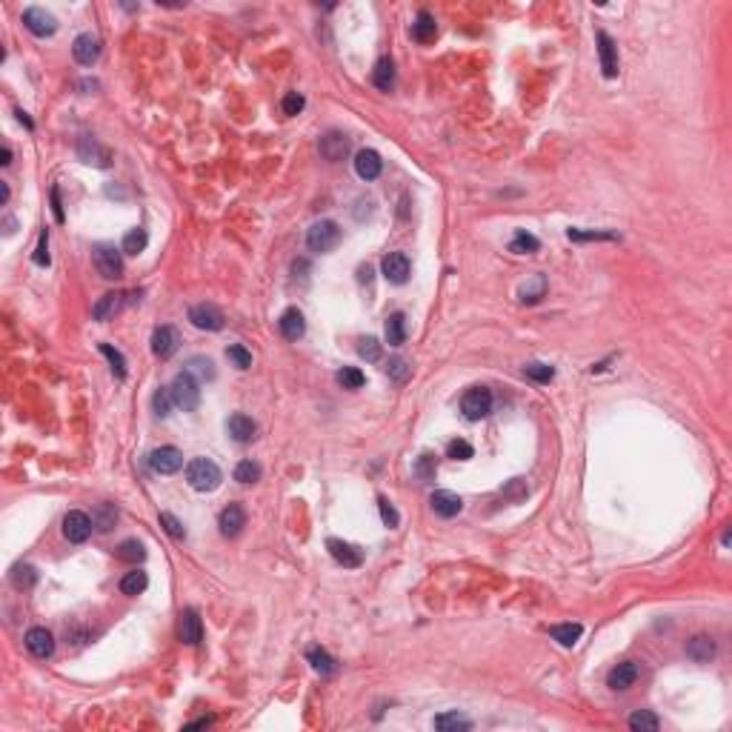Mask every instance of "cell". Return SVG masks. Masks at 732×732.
<instances>
[{
  "label": "cell",
  "instance_id": "obj_32",
  "mask_svg": "<svg viewBox=\"0 0 732 732\" xmlns=\"http://www.w3.org/2000/svg\"><path fill=\"white\" fill-rule=\"evenodd\" d=\"M435 729H441V732H466V729H472V721L463 718L461 713H443V715L435 718Z\"/></svg>",
  "mask_w": 732,
  "mask_h": 732
},
{
  "label": "cell",
  "instance_id": "obj_48",
  "mask_svg": "<svg viewBox=\"0 0 732 732\" xmlns=\"http://www.w3.org/2000/svg\"><path fill=\"white\" fill-rule=\"evenodd\" d=\"M226 358L238 366V369H249L252 366V352L246 349V346H241V343H232V346H226Z\"/></svg>",
  "mask_w": 732,
  "mask_h": 732
},
{
  "label": "cell",
  "instance_id": "obj_47",
  "mask_svg": "<svg viewBox=\"0 0 732 732\" xmlns=\"http://www.w3.org/2000/svg\"><path fill=\"white\" fill-rule=\"evenodd\" d=\"M117 555H121L124 561H132V563H137V561H144V558H146V550H144V544H140L137 538H129V541H124V544H121V550H117Z\"/></svg>",
  "mask_w": 732,
  "mask_h": 732
},
{
  "label": "cell",
  "instance_id": "obj_37",
  "mask_svg": "<svg viewBox=\"0 0 732 732\" xmlns=\"http://www.w3.org/2000/svg\"><path fill=\"white\" fill-rule=\"evenodd\" d=\"M183 372H189L195 381H212V377H215V364L209 358H189Z\"/></svg>",
  "mask_w": 732,
  "mask_h": 732
},
{
  "label": "cell",
  "instance_id": "obj_39",
  "mask_svg": "<svg viewBox=\"0 0 732 732\" xmlns=\"http://www.w3.org/2000/svg\"><path fill=\"white\" fill-rule=\"evenodd\" d=\"M658 726H661V721L649 710H638V713L629 715V729H635V732H655Z\"/></svg>",
  "mask_w": 732,
  "mask_h": 732
},
{
  "label": "cell",
  "instance_id": "obj_8",
  "mask_svg": "<svg viewBox=\"0 0 732 732\" xmlns=\"http://www.w3.org/2000/svg\"><path fill=\"white\" fill-rule=\"evenodd\" d=\"M94 524H92V518L80 509H72V512H66L63 518V535L66 541H72V544H83V541L92 535Z\"/></svg>",
  "mask_w": 732,
  "mask_h": 732
},
{
  "label": "cell",
  "instance_id": "obj_34",
  "mask_svg": "<svg viewBox=\"0 0 732 732\" xmlns=\"http://www.w3.org/2000/svg\"><path fill=\"white\" fill-rule=\"evenodd\" d=\"M114 521H117V509L112 504H98V507H94L92 524H94V529H98V532H109L114 527Z\"/></svg>",
  "mask_w": 732,
  "mask_h": 732
},
{
  "label": "cell",
  "instance_id": "obj_13",
  "mask_svg": "<svg viewBox=\"0 0 732 732\" xmlns=\"http://www.w3.org/2000/svg\"><path fill=\"white\" fill-rule=\"evenodd\" d=\"M180 346V335H178V329L175 326H158L155 329V335H152V352L158 358H172L175 352Z\"/></svg>",
  "mask_w": 732,
  "mask_h": 732
},
{
  "label": "cell",
  "instance_id": "obj_15",
  "mask_svg": "<svg viewBox=\"0 0 732 732\" xmlns=\"http://www.w3.org/2000/svg\"><path fill=\"white\" fill-rule=\"evenodd\" d=\"M72 55L80 66H92L94 60L101 58V37L98 35H92V32H83L75 37L72 43Z\"/></svg>",
  "mask_w": 732,
  "mask_h": 732
},
{
  "label": "cell",
  "instance_id": "obj_38",
  "mask_svg": "<svg viewBox=\"0 0 732 732\" xmlns=\"http://www.w3.org/2000/svg\"><path fill=\"white\" fill-rule=\"evenodd\" d=\"M146 244H149L146 229H140V226H137V229H129V232H126V238H124V246H121V249H124L126 255H140V252L146 249Z\"/></svg>",
  "mask_w": 732,
  "mask_h": 732
},
{
  "label": "cell",
  "instance_id": "obj_43",
  "mask_svg": "<svg viewBox=\"0 0 732 732\" xmlns=\"http://www.w3.org/2000/svg\"><path fill=\"white\" fill-rule=\"evenodd\" d=\"M152 407H155V415H158V418H169V409L175 407L172 392H169L167 386L155 389V395H152Z\"/></svg>",
  "mask_w": 732,
  "mask_h": 732
},
{
  "label": "cell",
  "instance_id": "obj_59",
  "mask_svg": "<svg viewBox=\"0 0 732 732\" xmlns=\"http://www.w3.org/2000/svg\"><path fill=\"white\" fill-rule=\"evenodd\" d=\"M6 201H9V186L0 183V203H6Z\"/></svg>",
  "mask_w": 732,
  "mask_h": 732
},
{
  "label": "cell",
  "instance_id": "obj_41",
  "mask_svg": "<svg viewBox=\"0 0 732 732\" xmlns=\"http://www.w3.org/2000/svg\"><path fill=\"white\" fill-rule=\"evenodd\" d=\"M544 292H547V278L535 275L532 283H524V287H521V300L524 303H535V300L544 298Z\"/></svg>",
  "mask_w": 732,
  "mask_h": 732
},
{
  "label": "cell",
  "instance_id": "obj_16",
  "mask_svg": "<svg viewBox=\"0 0 732 732\" xmlns=\"http://www.w3.org/2000/svg\"><path fill=\"white\" fill-rule=\"evenodd\" d=\"M218 527H221V535L223 538H238L246 527V512L241 504H229L221 515H218Z\"/></svg>",
  "mask_w": 732,
  "mask_h": 732
},
{
  "label": "cell",
  "instance_id": "obj_7",
  "mask_svg": "<svg viewBox=\"0 0 732 732\" xmlns=\"http://www.w3.org/2000/svg\"><path fill=\"white\" fill-rule=\"evenodd\" d=\"M149 469L158 472V475H175V472L183 466V455L175 446H160V450L149 452Z\"/></svg>",
  "mask_w": 732,
  "mask_h": 732
},
{
  "label": "cell",
  "instance_id": "obj_57",
  "mask_svg": "<svg viewBox=\"0 0 732 732\" xmlns=\"http://www.w3.org/2000/svg\"><path fill=\"white\" fill-rule=\"evenodd\" d=\"M52 209H55V221H63V206H60V189L52 186Z\"/></svg>",
  "mask_w": 732,
  "mask_h": 732
},
{
  "label": "cell",
  "instance_id": "obj_51",
  "mask_svg": "<svg viewBox=\"0 0 732 732\" xmlns=\"http://www.w3.org/2000/svg\"><path fill=\"white\" fill-rule=\"evenodd\" d=\"M472 455H475V450H472V443H466V441H452L446 446V458H452V461H469Z\"/></svg>",
  "mask_w": 732,
  "mask_h": 732
},
{
  "label": "cell",
  "instance_id": "obj_28",
  "mask_svg": "<svg viewBox=\"0 0 732 732\" xmlns=\"http://www.w3.org/2000/svg\"><path fill=\"white\" fill-rule=\"evenodd\" d=\"M306 658H309V664H312V670L315 672H321V675H335V658L329 655L326 649H321V647H309V652H306Z\"/></svg>",
  "mask_w": 732,
  "mask_h": 732
},
{
  "label": "cell",
  "instance_id": "obj_14",
  "mask_svg": "<svg viewBox=\"0 0 732 732\" xmlns=\"http://www.w3.org/2000/svg\"><path fill=\"white\" fill-rule=\"evenodd\" d=\"M178 635H180V641L189 644V647H198L203 641V624H201V615H198L195 609H183L180 612Z\"/></svg>",
  "mask_w": 732,
  "mask_h": 732
},
{
  "label": "cell",
  "instance_id": "obj_11",
  "mask_svg": "<svg viewBox=\"0 0 732 732\" xmlns=\"http://www.w3.org/2000/svg\"><path fill=\"white\" fill-rule=\"evenodd\" d=\"M598 40V58H601V72L604 78H618V46L604 29L595 35Z\"/></svg>",
  "mask_w": 732,
  "mask_h": 732
},
{
  "label": "cell",
  "instance_id": "obj_26",
  "mask_svg": "<svg viewBox=\"0 0 732 732\" xmlns=\"http://www.w3.org/2000/svg\"><path fill=\"white\" fill-rule=\"evenodd\" d=\"M278 326H280V335L287 338V341H298V338H303V332H306L303 315H300V309H295V306H289V309L280 315Z\"/></svg>",
  "mask_w": 732,
  "mask_h": 732
},
{
  "label": "cell",
  "instance_id": "obj_33",
  "mask_svg": "<svg viewBox=\"0 0 732 732\" xmlns=\"http://www.w3.org/2000/svg\"><path fill=\"white\" fill-rule=\"evenodd\" d=\"M80 158L86 160V163H98V167H109V155H106V149H101V144L94 137H83L80 140Z\"/></svg>",
  "mask_w": 732,
  "mask_h": 732
},
{
  "label": "cell",
  "instance_id": "obj_46",
  "mask_svg": "<svg viewBox=\"0 0 732 732\" xmlns=\"http://www.w3.org/2000/svg\"><path fill=\"white\" fill-rule=\"evenodd\" d=\"M524 375L529 377V381H535V384H550L552 377H555V369L550 364H527L524 366Z\"/></svg>",
  "mask_w": 732,
  "mask_h": 732
},
{
  "label": "cell",
  "instance_id": "obj_19",
  "mask_svg": "<svg viewBox=\"0 0 732 732\" xmlns=\"http://www.w3.org/2000/svg\"><path fill=\"white\" fill-rule=\"evenodd\" d=\"M226 429H229L232 441L249 443V441H255V435H257V423H255L249 415H244V412H235V415H229V420H226Z\"/></svg>",
  "mask_w": 732,
  "mask_h": 732
},
{
  "label": "cell",
  "instance_id": "obj_42",
  "mask_svg": "<svg viewBox=\"0 0 732 732\" xmlns=\"http://www.w3.org/2000/svg\"><path fill=\"white\" fill-rule=\"evenodd\" d=\"M338 384H341L343 389H361V386L366 384V375H364L361 369H355V366H343V369L338 372Z\"/></svg>",
  "mask_w": 732,
  "mask_h": 732
},
{
  "label": "cell",
  "instance_id": "obj_17",
  "mask_svg": "<svg viewBox=\"0 0 732 732\" xmlns=\"http://www.w3.org/2000/svg\"><path fill=\"white\" fill-rule=\"evenodd\" d=\"M381 269H384V278H386L389 283L400 287V283H407V280H409V257H407L404 252H389V255L384 257Z\"/></svg>",
  "mask_w": 732,
  "mask_h": 732
},
{
  "label": "cell",
  "instance_id": "obj_23",
  "mask_svg": "<svg viewBox=\"0 0 732 732\" xmlns=\"http://www.w3.org/2000/svg\"><path fill=\"white\" fill-rule=\"evenodd\" d=\"M409 35H412V40L420 43V46L432 43V40L438 37V23H435V17H432L429 12H418V17H415V23H412Z\"/></svg>",
  "mask_w": 732,
  "mask_h": 732
},
{
  "label": "cell",
  "instance_id": "obj_55",
  "mask_svg": "<svg viewBox=\"0 0 732 732\" xmlns=\"http://www.w3.org/2000/svg\"><path fill=\"white\" fill-rule=\"evenodd\" d=\"M377 507H381V518H384V524H386L389 529H395V527L400 524V515L395 512V507H392V504L384 498V495H381V498H377Z\"/></svg>",
  "mask_w": 732,
  "mask_h": 732
},
{
  "label": "cell",
  "instance_id": "obj_30",
  "mask_svg": "<svg viewBox=\"0 0 732 732\" xmlns=\"http://www.w3.org/2000/svg\"><path fill=\"white\" fill-rule=\"evenodd\" d=\"M550 635H552V638H555L561 647H575L578 638L584 635V627H581V624H555V627L550 629Z\"/></svg>",
  "mask_w": 732,
  "mask_h": 732
},
{
  "label": "cell",
  "instance_id": "obj_12",
  "mask_svg": "<svg viewBox=\"0 0 732 732\" xmlns=\"http://www.w3.org/2000/svg\"><path fill=\"white\" fill-rule=\"evenodd\" d=\"M349 155V137L338 129H329L323 137H321V158L329 160V163H338Z\"/></svg>",
  "mask_w": 732,
  "mask_h": 732
},
{
  "label": "cell",
  "instance_id": "obj_56",
  "mask_svg": "<svg viewBox=\"0 0 732 732\" xmlns=\"http://www.w3.org/2000/svg\"><path fill=\"white\" fill-rule=\"evenodd\" d=\"M35 264H37V266H49V235H46V232H40V238H37Z\"/></svg>",
  "mask_w": 732,
  "mask_h": 732
},
{
  "label": "cell",
  "instance_id": "obj_20",
  "mask_svg": "<svg viewBox=\"0 0 732 732\" xmlns=\"http://www.w3.org/2000/svg\"><path fill=\"white\" fill-rule=\"evenodd\" d=\"M355 172L361 180H375L377 175L384 172V160L375 149H361L355 155Z\"/></svg>",
  "mask_w": 732,
  "mask_h": 732
},
{
  "label": "cell",
  "instance_id": "obj_21",
  "mask_svg": "<svg viewBox=\"0 0 732 732\" xmlns=\"http://www.w3.org/2000/svg\"><path fill=\"white\" fill-rule=\"evenodd\" d=\"M429 504H432V512L441 515V518H455V515L463 509V501L458 498L455 492H450V489H438V492H432Z\"/></svg>",
  "mask_w": 732,
  "mask_h": 732
},
{
  "label": "cell",
  "instance_id": "obj_54",
  "mask_svg": "<svg viewBox=\"0 0 732 732\" xmlns=\"http://www.w3.org/2000/svg\"><path fill=\"white\" fill-rule=\"evenodd\" d=\"M358 355L364 361H381V343H377V338H364L358 346Z\"/></svg>",
  "mask_w": 732,
  "mask_h": 732
},
{
  "label": "cell",
  "instance_id": "obj_53",
  "mask_svg": "<svg viewBox=\"0 0 732 732\" xmlns=\"http://www.w3.org/2000/svg\"><path fill=\"white\" fill-rule=\"evenodd\" d=\"M570 241H615L612 232H584V229H570Z\"/></svg>",
  "mask_w": 732,
  "mask_h": 732
},
{
  "label": "cell",
  "instance_id": "obj_40",
  "mask_svg": "<svg viewBox=\"0 0 732 732\" xmlns=\"http://www.w3.org/2000/svg\"><path fill=\"white\" fill-rule=\"evenodd\" d=\"M261 463H255V461H241L238 466H235V481L238 484H255V481H261Z\"/></svg>",
  "mask_w": 732,
  "mask_h": 732
},
{
  "label": "cell",
  "instance_id": "obj_45",
  "mask_svg": "<svg viewBox=\"0 0 732 732\" xmlns=\"http://www.w3.org/2000/svg\"><path fill=\"white\" fill-rule=\"evenodd\" d=\"M98 349H101V355H106V358H109L114 377H126V358L121 355V352H117L114 346H109V343H101Z\"/></svg>",
  "mask_w": 732,
  "mask_h": 732
},
{
  "label": "cell",
  "instance_id": "obj_27",
  "mask_svg": "<svg viewBox=\"0 0 732 732\" xmlns=\"http://www.w3.org/2000/svg\"><path fill=\"white\" fill-rule=\"evenodd\" d=\"M372 83L381 89V92H392V86H395V63H392V58H381L375 63V69H372Z\"/></svg>",
  "mask_w": 732,
  "mask_h": 732
},
{
  "label": "cell",
  "instance_id": "obj_5",
  "mask_svg": "<svg viewBox=\"0 0 732 732\" xmlns=\"http://www.w3.org/2000/svg\"><path fill=\"white\" fill-rule=\"evenodd\" d=\"M461 412L466 420H481L492 412V392L486 386H472L461 398Z\"/></svg>",
  "mask_w": 732,
  "mask_h": 732
},
{
  "label": "cell",
  "instance_id": "obj_22",
  "mask_svg": "<svg viewBox=\"0 0 732 732\" xmlns=\"http://www.w3.org/2000/svg\"><path fill=\"white\" fill-rule=\"evenodd\" d=\"M124 292H106L103 298H98V303L92 306V318L94 321H101V323H106L109 318H114L117 312H121V306H124Z\"/></svg>",
  "mask_w": 732,
  "mask_h": 732
},
{
  "label": "cell",
  "instance_id": "obj_29",
  "mask_svg": "<svg viewBox=\"0 0 732 732\" xmlns=\"http://www.w3.org/2000/svg\"><path fill=\"white\" fill-rule=\"evenodd\" d=\"M404 341H407V318H404V312H395L386 318V343L400 346Z\"/></svg>",
  "mask_w": 732,
  "mask_h": 732
},
{
  "label": "cell",
  "instance_id": "obj_35",
  "mask_svg": "<svg viewBox=\"0 0 732 732\" xmlns=\"http://www.w3.org/2000/svg\"><path fill=\"white\" fill-rule=\"evenodd\" d=\"M538 249H541V241L535 238V235H529L527 229L515 232V238L509 241V252H515V255H532Z\"/></svg>",
  "mask_w": 732,
  "mask_h": 732
},
{
  "label": "cell",
  "instance_id": "obj_24",
  "mask_svg": "<svg viewBox=\"0 0 732 732\" xmlns=\"http://www.w3.org/2000/svg\"><path fill=\"white\" fill-rule=\"evenodd\" d=\"M635 681H638V664H635V661H624V664H618L606 678L609 690H629Z\"/></svg>",
  "mask_w": 732,
  "mask_h": 732
},
{
  "label": "cell",
  "instance_id": "obj_25",
  "mask_svg": "<svg viewBox=\"0 0 732 732\" xmlns=\"http://www.w3.org/2000/svg\"><path fill=\"white\" fill-rule=\"evenodd\" d=\"M687 658L695 664H710L715 658V641L710 635H695L692 641H687Z\"/></svg>",
  "mask_w": 732,
  "mask_h": 732
},
{
  "label": "cell",
  "instance_id": "obj_49",
  "mask_svg": "<svg viewBox=\"0 0 732 732\" xmlns=\"http://www.w3.org/2000/svg\"><path fill=\"white\" fill-rule=\"evenodd\" d=\"M409 372H412V366H409L404 358H392V361L386 364V375L392 377L395 384H404L407 377H409Z\"/></svg>",
  "mask_w": 732,
  "mask_h": 732
},
{
  "label": "cell",
  "instance_id": "obj_60",
  "mask_svg": "<svg viewBox=\"0 0 732 732\" xmlns=\"http://www.w3.org/2000/svg\"><path fill=\"white\" fill-rule=\"evenodd\" d=\"M209 724H212V718H198V721H192L189 726H209Z\"/></svg>",
  "mask_w": 732,
  "mask_h": 732
},
{
  "label": "cell",
  "instance_id": "obj_52",
  "mask_svg": "<svg viewBox=\"0 0 732 732\" xmlns=\"http://www.w3.org/2000/svg\"><path fill=\"white\" fill-rule=\"evenodd\" d=\"M306 106V101H303V94L300 92H287L283 94V103H280V109H283V114H298L300 109Z\"/></svg>",
  "mask_w": 732,
  "mask_h": 732
},
{
  "label": "cell",
  "instance_id": "obj_50",
  "mask_svg": "<svg viewBox=\"0 0 732 732\" xmlns=\"http://www.w3.org/2000/svg\"><path fill=\"white\" fill-rule=\"evenodd\" d=\"M160 524H163V529H167L175 541H183V538H186V527L178 521V518H175L172 512H160Z\"/></svg>",
  "mask_w": 732,
  "mask_h": 732
},
{
  "label": "cell",
  "instance_id": "obj_31",
  "mask_svg": "<svg viewBox=\"0 0 732 732\" xmlns=\"http://www.w3.org/2000/svg\"><path fill=\"white\" fill-rule=\"evenodd\" d=\"M9 581L17 589H29V586L37 584V570H35V566H29V563H15L12 572H9Z\"/></svg>",
  "mask_w": 732,
  "mask_h": 732
},
{
  "label": "cell",
  "instance_id": "obj_6",
  "mask_svg": "<svg viewBox=\"0 0 732 732\" xmlns=\"http://www.w3.org/2000/svg\"><path fill=\"white\" fill-rule=\"evenodd\" d=\"M23 26H26L35 37H52L58 32V20L40 6H29L23 12Z\"/></svg>",
  "mask_w": 732,
  "mask_h": 732
},
{
  "label": "cell",
  "instance_id": "obj_44",
  "mask_svg": "<svg viewBox=\"0 0 732 732\" xmlns=\"http://www.w3.org/2000/svg\"><path fill=\"white\" fill-rule=\"evenodd\" d=\"M435 472H438V461L432 452H423L418 461H415V475L420 481H432L435 478Z\"/></svg>",
  "mask_w": 732,
  "mask_h": 732
},
{
  "label": "cell",
  "instance_id": "obj_18",
  "mask_svg": "<svg viewBox=\"0 0 732 732\" xmlns=\"http://www.w3.org/2000/svg\"><path fill=\"white\" fill-rule=\"evenodd\" d=\"M26 649L35 655V658H49L55 652V638L52 632L46 627H32L26 632Z\"/></svg>",
  "mask_w": 732,
  "mask_h": 732
},
{
  "label": "cell",
  "instance_id": "obj_58",
  "mask_svg": "<svg viewBox=\"0 0 732 732\" xmlns=\"http://www.w3.org/2000/svg\"><path fill=\"white\" fill-rule=\"evenodd\" d=\"M0 163H3V167H9V163H12V149L9 146H3V152H0Z\"/></svg>",
  "mask_w": 732,
  "mask_h": 732
},
{
  "label": "cell",
  "instance_id": "obj_3",
  "mask_svg": "<svg viewBox=\"0 0 732 732\" xmlns=\"http://www.w3.org/2000/svg\"><path fill=\"white\" fill-rule=\"evenodd\" d=\"M341 244V226L335 221H318L309 226V232H306V246H309L312 252H332L335 246Z\"/></svg>",
  "mask_w": 732,
  "mask_h": 732
},
{
  "label": "cell",
  "instance_id": "obj_4",
  "mask_svg": "<svg viewBox=\"0 0 732 732\" xmlns=\"http://www.w3.org/2000/svg\"><path fill=\"white\" fill-rule=\"evenodd\" d=\"M92 257H94V266H98L101 278L117 280L124 275V249H114L112 244H98Z\"/></svg>",
  "mask_w": 732,
  "mask_h": 732
},
{
  "label": "cell",
  "instance_id": "obj_36",
  "mask_svg": "<svg viewBox=\"0 0 732 732\" xmlns=\"http://www.w3.org/2000/svg\"><path fill=\"white\" fill-rule=\"evenodd\" d=\"M149 586V575L144 570H135V572H126L124 581H121V593L124 595H140L144 589Z\"/></svg>",
  "mask_w": 732,
  "mask_h": 732
},
{
  "label": "cell",
  "instance_id": "obj_1",
  "mask_svg": "<svg viewBox=\"0 0 732 732\" xmlns=\"http://www.w3.org/2000/svg\"><path fill=\"white\" fill-rule=\"evenodd\" d=\"M186 481L192 489L198 492H215L223 481L221 475V469L215 461H209V458H195V461H189L186 463Z\"/></svg>",
  "mask_w": 732,
  "mask_h": 732
},
{
  "label": "cell",
  "instance_id": "obj_10",
  "mask_svg": "<svg viewBox=\"0 0 732 732\" xmlns=\"http://www.w3.org/2000/svg\"><path fill=\"white\" fill-rule=\"evenodd\" d=\"M326 550L341 566H346V570H358V566L364 563V552L355 544H346V541H341V538H329Z\"/></svg>",
  "mask_w": 732,
  "mask_h": 732
},
{
  "label": "cell",
  "instance_id": "obj_2",
  "mask_svg": "<svg viewBox=\"0 0 732 732\" xmlns=\"http://www.w3.org/2000/svg\"><path fill=\"white\" fill-rule=\"evenodd\" d=\"M169 392H172L175 407L183 409V412H195L198 404H201V381H195V377L189 375V372H180L175 377L172 386H169Z\"/></svg>",
  "mask_w": 732,
  "mask_h": 732
},
{
  "label": "cell",
  "instance_id": "obj_9",
  "mask_svg": "<svg viewBox=\"0 0 732 732\" xmlns=\"http://www.w3.org/2000/svg\"><path fill=\"white\" fill-rule=\"evenodd\" d=\"M189 321H192V326L198 329H206V332H218V329H223V312L218 309L215 303H198L189 309Z\"/></svg>",
  "mask_w": 732,
  "mask_h": 732
}]
</instances>
